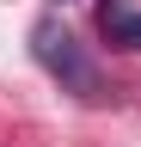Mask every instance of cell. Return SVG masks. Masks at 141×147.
I'll return each instance as SVG.
<instances>
[{"mask_svg": "<svg viewBox=\"0 0 141 147\" xmlns=\"http://www.w3.org/2000/svg\"><path fill=\"white\" fill-rule=\"evenodd\" d=\"M31 43H37V61L61 80V92H74V98H104V80H98V67H92V55H86L74 37H67L55 18H43L37 31H31Z\"/></svg>", "mask_w": 141, "mask_h": 147, "instance_id": "cell-1", "label": "cell"}, {"mask_svg": "<svg viewBox=\"0 0 141 147\" xmlns=\"http://www.w3.org/2000/svg\"><path fill=\"white\" fill-rule=\"evenodd\" d=\"M104 31H111L117 43H129V49H141V12H104Z\"/></svg>", "mask_w": 141, "mask_h": 147, "instance_id": "cell-2", "label": "cell"}]
</instances>
